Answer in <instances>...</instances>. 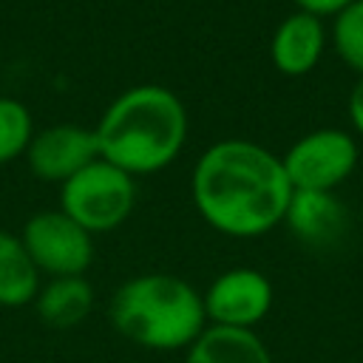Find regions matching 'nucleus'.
Returning <instances> with one entry per match:
<instances>
[{
  "label": "nucleus",
  "instance_id": "obj_6",
  "mask_svg": "<svg viewBox=\"0 0 363 363\" xmlns=\"http://www.w3.org/2000/svg\"><path fill=\"white\" fill-rule=\"evenodd\" d=\"M357 159V139L343 128L309 130L281 156L292 190H335L354 173Z\"/></svg>",
  "mask_w": 363,
  "mask_h": 363
},
{
  "label": "nucleus",
  "instance_id": "obj_17",
  "mask_svg": "<svg viewBox=\"0 0 363 363\" xmlns=\"http://www.w3.org/2000/svg\"><path fill=\"white\" fill-rule=\"evenodd\" d=\"M346 111H349L352 130L363 139V77H357V82H354V88H352V94H349V105H346Z\"/></svg>",
  "mask_w": 363,
  "mask_h": 363
},
{
  "label": "nucleus",
  "instance_id": "obj_13",
  "mask_svg": "<svg viewBox=\"0 0 363 363\" xmlns=\"http://www.w3.org/2000/svg\"><path fill=\"white\" fill-rule=\"evenodd\" d=\"M40 284L43 275L26 252L20 235L0 230V306L20 309L34 303Z\"/></svg>",
  "mask_w": 363,
  "mask_h": 363
},
{
  "label": "nucleus",
  "instance_id": "obj_1",
  "mask_svg": "<svg viewBox=\"0 0 363 363\" xmlns=\"http://www.w3.org/2000/svg\"><path fill=\"white\" fill-rule=\"evenodd\" d=\"M292 199L284 162L267 145L230 136L207 145L190 170V201L227 238H258L284 224Z\"/></svg>",
  "mask_w": 363,
  "mask_h": 363
},
{
  "label": "nucleus",
  "instance_id": "obj_3",
  "mask_svg": "<svg viewBox=\"0 0 363 363\" xmlns=\"http://www.w3.org/2000/svg\"><path fill=\"white\" fill-rule=\"evenodd\" d=\"M108 318L122 337L150 352H184L207 329L201 292L173 272L125 278L108 301Z\"/></svg>",
  "mask_w": 363,
  "mask_h": 363
},
{
  "label": "nucleus",
  "instance_id": "obj_15",
  "mask_svg": "<svg viewBox=\"0 0 363 363\" xmlns=\"http://www.w3.org/2000/svg\"><path fill=\"white\" fill-rule=\"evenodd\" d=\"M329 43L340 62L363 77V0H352L332 17Z\"/></svg>",
  "mask_w": 363,
  "mask_h": 363
},
{
  "label": "nucleus",
  "instance_id": "obj_11",
  "mask_svg": "<svg viewBox=\"0 0 363 363\" xmlns=\"http://www.w3.org/2000/svg\"><path fill=\"white\" fill-rule=\"evenodd\" d=\"M37 318L51 329H74L91 315L94 306V286L85 275H60L43 278L34 295Z\"/></svg>",
  "mask_w": 363,
  "mask_h": 363
},
{
  "label": "nucleus",
  "instance_id": "obj_4",
  "mask_svg": "<svg viewBox=\"0 0 363 363\" xmlns=\"http://www.w3.org/2000/svg\"><path fill=\"white\" fill-rule=\"evenodd\" d=\"M136 179L96 156L77 176L60 184V210L91 235L122 227L136 210Z\"/></svg>",
  "mask_w": 363,
  "mask_h": 363
},
{
  "label": "nucleus",
  "instance_id": "obj_9",
  "mask_svg": "<svg viewBox=\"0 0 363 363\" xmlns=\"http://www.w3.org/2000/svg\"><path fill=\"white\" fill-rule=\"evenodd\" d=\"M329 34L320 17L306 11L286 14L269 40V60L278 74L284 77H303L315 71V65L323 60Z\"/></svg>",
  "mask_w": 363,
  "mask_h": 363
},
{
  "label": "nucleus",
  "instance_id": "obj_8",
  "mask_svg": "<svg viewBox=\"0 0 363 363\" xmlns=\"http://www.w3.org/2000/svg\"><path fill=\"white\" fill-rule=\"evenodd\" d=\"M99 156L94 128L77 122H54L48 128L34 130V139L26 150V164L34 179L48 184H62L77 176L85 164Z\"/></svg>",
  "mask_w": 363,
  "mask_h": 363
},
{
  "label": "nucleus",
  "instance_id": "obj_16",
  "mask_svg": "<svg viewBox=\"0 0 363 363\" xmlns=\"http://www.w3.org/2000/svg\"><path fill=\"white\" fill-rule=\"evenodd\" d=\"M292 3L298 11H306V14L326 20V17H335L340 9H346L352 0H292Z\"/></svg>",
  "mask_w": 363,
  "mask_h": 363
},
{
  "label": "nucleus",
  "instance_id": "obj_2",
  "mask_svg": "<svg viewBox=\"0 0 363 363\" xmlns=\"http://www.w3.org/2000/svg\"><path fill=\"white\" fill-rule=\"evenodd\" d=\"M99 156L136 182L167 170L184 150L190 116L176 91L139 82L116 94L94 125Z\"/></svg>",
  "mask_w": 363,
  "mask_h": 363
},
{
  "label": "nucleus",
  "instance_id": "obj_10",
  "mask_svg": "<svg viewBox=\"0 0 363 363\" xmlns=\"http://www.w3.org/2000/svg\"><path fill=\"white\" fill-rule=\"evenodd\" d=\"M284 224L298 241L309 247H329L346 233L349 213L335 190H292Z\"/></svg>",
  "mask_w": 363,
  "mask_h": 363
},
{
  "label": "nucleus",
  "instance_id": "obj_14",
  "mask_svg": "<svg viewBox=\"0 0 363 363\" xmlns=\"http://www.w3.org/2000/svg\"><path fill=\"white\" fill-rule=\"evenodd\" d=\"M34 116L17 96L0 94V164L23 159L34 139Z\"/></svg>",
  "mask_w": 363,
  "mask_h": 363
},
{
  "label": "nucleus",
  "instance_id": "obj_5",
  "mask_svg": "<svg viewBox=\"0 0 363 363\" xmlns=\"http://www.w3.org/2000/svg\"><path fill=\"white\" fill-rule=\"evenodd\" d=\"M20 241L43 278L85 275L94 264V235L60 207L37 210L20 230Z\"/></svg>",
  "mask_w": 363,
  "mask_h": 363
},
{
  "label": "nucleus",
  "instance_id": "obj_12",
  "mask_svg": "<svg viewBox=\"0 0 363 363\" xmlns=\"http://www.w3.org/2000/svg\"><path fill=\"white\" fill-rule=\"evenodd\" d=\"M184 363H275L255 329L207 326L187 349Z\"/></svg>",
  "mask_w": 363,
  "mask_h": 363
},
{
  "label": "nucleus",
  "instance_id": "obj_7",
  "mask_svg": "<svg viewBox=\"0 0 363 363\" xmlns=\"http://www.w3.org/2000/svg\"><path fill=\"white\" fill-rule=\"evenodd\" d=\"M207 326L255 329L272 309V281L252 267H230L218 272L201 292Z\"/></svg>",
  "mask_w": 363,
  "mask_h": 363
}]
</instances>
